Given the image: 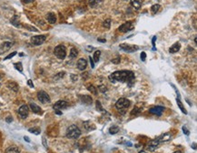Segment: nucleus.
<instances>
[{"label":"nucleus","instance_id":"obj_1","mask_svg":"<svg viewBox=\"0 0 197 153\" xmlns=\"http://www.w3.org/2000/svg\"><path fill=\"white\" fill-rule=\"evenodd\" d=\"M135 73L130 70H121L115 71L109 76V80L113 83L121 82V83H127L128 86L132 87L135 82Z\"/></svg>","mask_w":197,"mask_h":153},{"label":"nucleus","instance_id":"obj_2","mask_svg":"<svg viewBox=\"0 0 197 153\" xmlns=\"http://www.w3.org/2000/svg\"><path fill=\"white\" fill-rule=\"evenodd\" d=\"M66 137L71 140H76L81 135V130L76 125H71L66 130Z\"/></svg>","mask_w":197,"mask_h":153},{"label":"nucleus","instance_id":"obj_3","mask_svg":"<svg viewBox=\"0 0 197 153\" xmlns=\"http://www.w3.org/2000/svg\"><path fill=\"white\" fill-rule=\"evenodd\" d=\"M131 104V102L127 100V98H119L116 103H115V108H116V110L118 111H120L122 113H125V110H127L128 108H129Z\"/></svg>","mask_w":197,"mask_h":153},{"label":"nucleus","instance_id":"obj_4","mask_svg":"<svg viewBox=\"0 0 197 153\" xmlns=\"http://www.w3.org/2000/svg\"><path fill=\"white\" fill-rule=\"evenodd\" d=\"M54 54H55V56L59 59H65L66 57V47L63 46V45H58L57 47H55Z\"/></svg>","mask_w":197,"mask_h":153},{"label":"nucleus","instance_id":"obj_5","mask_svg":"<svg viewBox=\"0 0 197 153\" xmlns=\"http://www.w3.org/2000/svg\"><path fill=\"white\" fill-rule=\"evenodd\" d=\"M46 37L44 35H37V36H34L31 37V42L33 45L35 46H39L42 45V44L46 41Z\"/></svg>","mask_w":197,"mask_h":153},{"label":"nucleus","instance_id":"obj_6","mask_svg":"<svg viewBox=\"0 0 197 153\" xmlns=\"http://www.w3.org/2000/svg\"><path fill=\"white\" fill-rule=\"evenodd\" d=\"M37 98L41 103H43V104L50 102V97H49V95L45 91H39L37 93Z\"/></svg>","mask_w":197,"mask_h":153},{"label":"nucleus","instance_id":"obj_7","mask_svg":"<svg viewBox=\"0 0 197 153\" xmlns=\"http://www.w3.org/2000/svg\"><path fill=\"white\" fill-rule=\"evenodd\" d=\"M134 28H135L134 23H133L132 21H128V22H126L125 24H123L122 26H120L119 31H121L123 33H127V32L133 30Z\"/></svg>","mask_w":197,"mask_h":153},{"label":"nucleus","instance_id":"obj_8","mask_svg":"<svg viewBox=\"0 0 197 153\" xmlns=\"http://www.w3.org/2000/svg\"><path fill=\"white\" fill-rule=\"evenodd\" d=\"M120 48L123 49L124 51L128 52V53H132V52H135L139 49V47L135 45H130V44H121Z\"/></svg>","mask_w":197,"mask_h":153},{"label":"nucleus","instance_id":"obj_9","mask_svg":"<svg viewBox=\"0 0 197 153\" xmlns=\"http://www.w3.org/2000/svg\"><path fill=\"white\" fill-rule=\"evenodd\" d=\"M28 112H29V108L27 105H22L20 108H19L18 110V115L20 116L21 118L25 120V118H27L28 116Z\"/></svg>","mask_w":197,"mask_h":153},{"label":"nucleus","instance_id":"obj_10","mask_svg":"<svg viewBox=\"0 0 197 153\" xmlns=\"http://www.w3.org/2000/svg\"><path fill=\"white\" fill-rule=\"evenodd\" d=\"M68 107V103L65 100H59L54 105V110H62L64 108H66Z\"/></svg>","mask_w":197,"mask_h":153},{"label":"nucleus","instance_id":"obj_11","mask_svg":"<svg viewBox=\"0 0 197 153\" xmlns=\"http://www.w3.org/2000/svg\"><path fill=\"white\" fill-rule=\"evenodd\" d=\"M12 45H13L12 42H9V41H5L4 43H2L1 46H0V55L7 52L11 48Z\"/></svg>","mask_w":197,"mask_h":153},{"label":"nucleus","instance_id":"obj_12","mask_svg":"<svg viewBox=\"0 0 197 153\" xmlns=\"http://www.w3.org/2000/svg\"><path fill=\"white\" fill-rule=\"evenodd\" d=\"M164 110V107H161V106H156L155 108H152L149 110V112L152 113V114L154 115H157V116H161L163 111Z\"/></svg>","mask_w":197,"mask_h":153},{"label":"nucleus","instance_id":"obj_13","mask_svg":"<svg viewBox=\"0 0 197 153\" xmlns=\"http://www.w3.org/2000/svg\"><path fill=\"white\" fill-rule=\"evenodd\" d=\"M76 67L79 70H85L87 67V61L85 58H80L78 59V61L76 63Z\"/></svg>","mask_w":197,"mask_h":153},{"label":"nucleus","instance_id":"obj_14","mask_svg":"<svg viewBox=\"0 0 197 153\" xmlns=\"http://www.w3.org/2000/svg\"><path fill=\"white\" fill-rule=\"evenodd\" d=\"M160 144V142L158 141V140H152L148 143V145H147V149H148L150 151H154L157 147L159 146Z\"/></svg>","mask_w":197,"mask_h":153},{"label":"nucleus","instance_id":"obj_15","mask_svg":"<svg viewBox=\"0 0 197 153\" xmlns=\"http://www.w3.org/2000/svg\"><path fill=\"white\" fill-rule=\"evenodd\" d=\"M84 128L87 130V131H91L96 130V125L91 120H86L84 122Z\"/></svg>","mask_w":197,"mask_h":153},{"label":"nucleus","instance_id":"obj_16","mask_svg":"<svg viewBox=\"0 0 197 153\" xmlns=\"http://www.w3.org/2000/svg\"><path fill=\"white\" fill-rule=\"evenodd\" d=\"M29 106H30L31 110L34 113H36V114H40V113L42 112L41 108L39 107V106H37L36 104H35V103H30V104H29Z\"/></svg>","mask_w":197,"mask_h":153},{"label":"nucleus","instance_id":"obj_17","mask_svg":"<svg viewBox=\"0 0 197 153\" xmlns=\"http://www.w3.org/2000/svg\"><path fill=\"white\" fill-rule=\"evenodd\" d=\"M46 20L50 24H55L56 22V16L55 13H48L46 16Z\"/></svg>","mask_w":197,"mask_h":153},{"label":"nucleus","instance_id":"obj_18","mask_svg":"<svg viewBox=\"0 0 197 153\" xmlns=\"http://www.w3.org/2000/svg\"><path fill=\"white\" fill-rule=\"evenodd\" d=\"M171 138H172V135L170 134V133H165V134H164V135H162L161 137H159L157 140H158V141L160 143H162V142H166V141L170 140Z\"/></svg>","mask_w":197,"mask_h":153},{"label":"nucleus","instance_id":"obj_19","mask_svg":"<svg viewBox=\"0 0 197 153\" xmlns=\"http://www.w3.org/2000/svg\"><path fill=\"white\" fill-rule=\"evenodd\" d=\"M180 48H181V45H180V43H179V42H176V43H174V45L170 47L169 51H170V53L174 54V53L178 52V51L180 50Z\"/></svg>","mask_w":197,"mask_h":153},{"label":"nucleus","instance_id":"obj_20","mask_svg":"<svg viewBox=\"0 0 197 153\" xmlns=\"http://www.w3.org/2000/svg\"><path fill=\"white\" fill-rule=\"evenodd\" d=\"M20 152V150H19V148L17 146H11V147H8L6 153H19Z\"/></svg>","mask_w":197,"mask_h":153},{"label":"nucleus","instance_id":"obj_21","mask_svg":"<svg viewBox=\"0 0 197 153\" xmlns=\"http://www.w3.org/2000/svg\"><path fill=\"white\" fill-rule=\"evenodd\" d=\"M142 0H131V5L135 9H139L142 7Z\"/></svg>","mask_w":197,"mask_h":153},{"label":"nucleus","instance_id":"obj_22","mask_svg":"<svg viewBox=\"0 0 197 153\" xmlns=\"http://www.w3.org/2000/svg\"><path fill=\"white\" fill-rule=\"evenodd\" d=\"M7 87L10 88L11 90H13L14 92H17L18 91V86L16 82H8L7 83Z\"/></svg>","mask_w":197,"mask_h":153},{"label":"nucleus","instance_id":"obj_23","mask_svg":"<svg viewBox=\"0 0 197 153\" xmlns=\"http://www.w3.org/2000/svg\"><path fill=\"white\" fill-rule=\"evenodd\" d=\"M81 100H82L84 103H85V104H87V105L91 104V103L93 102L92 98H91L90 96H87V95L82 96V97H81Z\"/></svg>","mask_w":197,"mask_h":153},{"label":"nucleus","instance_id":"obj_24","mask_svg":"<svg viewBox=\"0 0 197 153\" xmlns=\"http://www.w3.org/2000/svg\"><path fill=\"white\" fill-rule=\"evenodd\" d=\"M11 23L14 25L15 27H20V22H19V19H18V17H17V16H14V17L11 18Z\"/></svg>","mask_w":197,"mask_h":153},{"label":"nucleus","instance_id":"obj_25","mask_svg":"<svg viewBox=\"0 0 197 153\" xmlns=\"http://www.w3.org/2000/svg\"><path fill=\"white\" fill-rule=\"evenodd\" d=\"M102 2H103V0H89V6L91 7H95Z\"/></svg>","mask_w":197,"mask_h":153},{"label":"nucleus","instance_id":"obj_26","mask_svg":"<svg viewBox=\"0 0 197 153\" xmlns=\"http://www.w3.org/2000/svg\"><path fill=\"white\" fill-rule=\"evenodd\" d=\"M176 101H177V104H178V106H179V108H180V110H181L182 111H183L184 114L186 115V114H187V110L184 108V105H183V103L181 102V100H179V98H177Z\"/></svg>","mask_w":197,"mask_h":153},{"label":"nucleus","instance_id":"obj_27","mask_svg":"<svg viewBox=\"0 0 197 153\" xmlns=\"http://www.w3.org/2000/svg\"><path fill=\"white\" fill-rule=\"evenodd\" d=\"M100 55H101V51L100 50H96L94 54V61L95 62H98L100 58Z\"/></svg>","mask_w":197,"mask_h":153},{"label":"nucleus","instance_id":"obj_28","mask_svg":"<svg viewBox=\"0 0 197 153\" xmlns=\"http://www.w3.org/2000/svg\"><path fill=\"white\" fill-rule=\"evenodd\" d=\"M87 90H89L92 94H94V95H97V90H96V88L94 87L93 85H89V86H87Z\"/></svg>","mask_w":197,"mask_h":153},{"label":"nucleus","instance_id":"obj_29","mask_svg":"<svg viewBox=\"0 0 197 153\" xmlns=\"http://www.w3.org/2000/svg\"><path fill=\"white\" fill-rule=\"evenodd\" d=\"M28 131L33 133V134H35V135H39V134H40V132H41L40 129H38V128H33V129H29Z\"/></svg>","mask_w":197,"mask_h":153},{"label":"nucleus","instance_id":"obj_30","mask_svg":"<svg viewBox=\"0 0 197 153\" xmlns=\"http://www.w3.org/2000/svg\"><path fill=\"white\" fill-rule=\"evenodd\" d=\"M118 131H119V128H118L117 126H113L110 128V130H109L110 134H116Z\"/></svg>","mask_w":197,"mask_h":153},{"label":"nucleus","instance_id":"obj_31","mask_svg":"<svg viewBox=\"0 0 197 153\" xmlns=\"http://www.w3.org/2000/svg\"><path fill=\"white\" fill-rule=\"evenodd\" d=\"M77 54H78V52H77V50H76V48L72 47L71 50H70V57H71L72 58H75V57H77Z\"/></svg>","mask_w":197,"mask_h":153},{"label":"nucleus","instance_id":"obj_32","mask_svg":"<svg viewBox=\"0 0 197 153\" xmlns=\"http://www.w3.org/2000/svg\"><path fill=\"white\" fill-rule=\"evenodd\" d=\"M14 67H16V69H17L18 71H20V72L23 71V66H22V63H21V62L15 63V64H14Z\"/></svg>","mask_w":197,"mask_h":153},{"label":"nucleus","instance_id":"obj_33","mask_svg":"<svg viewBox=\"0 0 197 153\" xmlns=\"http://www.w3.org/2000/svg\"><path fill=\"white\" fill-rule=\"evenodd\" d=\"M160 8H161L160 5L156 4V5H154V6H153V7H151V11H152L153 13H156V12H158V11H159V9H160Z\"/></svg>","mask_w":197,"mask_h":153},{"label":"nucleus","instance_id":"obj_34","mask_svg":"<svg viewBox=\"0 0 197 153\" xmlns=\"http://www.w3.org/2000/svg\"><path fill=\"white\" fill-rule=\"evenodd\" d=\"M103 26H104V27H105V28H110V26H111V19H109V18H107L106 20L104 22V24H103Z\"/></svg>","mask_w":197,"mask_h":153},{"label":"nucleus","instance_id":"obj_35","mask_svg":"<svg viewBox=\"0 0 197 153\" xmlns=\"http://www.w3.org/2000/svg\"><path fill=\"white\" fill-rule=\"evenodd\" d=\"M98 90H99V91H101L102 93H105L107 91V88L105 85H99L98 86Z\"/></svg>","mask_w":197,"mask_h":153},{"label":"nucleus","instance_id":"obj_36","mask_svg":"<svg viewBox=\"0 0 197 153\" xmlns=\"http://www.w3.org/2000/svg\"><path fill=\"white\" fill-rule=\"evenodd\" d=\"M16 55H17V52H13V53H11L9 56H7V57H5V60H7V59H10V58H12L13 57L16 56Z\"/></svg>","mask_w":197,"mask_h":153},{"label":"nucleus","instance_id":"obj_37","mask_svg":"<svg viewBox=\"0 0 197 153\" xmlns=\"http://www.w3.org/2000/svg\"><path fill=\"white\" fill-rule=\"evenodd\" d=\"M120 61H121L120 57H116L115 59H112V63H114V64H118V63H120Z\"/></svg>","mask_w":197,"mask_h":153},{"label":"nucleus","instance_id":"obj_38","mask_svg":"<svg viewBox=\"0 0 197 153\" xmlns=\"http://www.w3.org/2000/svg\"><path fill=\"white\" fill-rule=\"evenodd\" d=\"M141 59L143 61H145V59H146V54L145 52H142L141 53Z\"/></svg>","mask_w":197,"mask_h":153},{"label":"nucleus","instance_id":"obj_39","mask_svg":"<svg viewBox=\"0 0 197 153\" xmlns=\"http://www.w3.org/2000/svg\"><path fill=\"white\" fill-rule=\"evenodd\" d=\"M96 108L97 110H102L103 108H102V107H101V103H100V101H96Z\"/></svg>","mask_w":197,"mask_h":153},{"label":"nucleus","instance_id":"obj_40","mask_svg":"<svg viewBox=\"0 0 197 153\" xmlns=\"http://www.w3.org/2000/svg\"><path fill=\"white\" fill-rule=\"evenodd\" d=\"M26 27H27L29 30H33V31H37V29L35 27H28V25H26Z\"/></svg>","mask_w":197,"mask_h":153},{"label":"nucleus","instance_id":"obj_41","mask_svg":"<svg viewBox=\"0 0 197 153\" xmlns=\"http://www.w3.org/2000/svg\"><path fill=\"white\" fill-rule=\"evenodd\" d=\"M183 131L185 133L186 135H189V134H190V132H189L188 130H187V129H186V127H185V126H184V127H183Z\"/></svg>","mask_w":197,"mask_h":153},{"label":"nucleus","instance_id":"obj_42","mask_svg":"<svg viewBox=\"0 0 197 153\" xmlns=\"http://www.w3.org/2000/svg\"><path fill=\"white\" fill-rule=\"evenodd\" d=\"M155 40H156V37H153V41H152V43H153V47H154V50H155Z\"/></svg>","mask_w":197,"mask_h":153},{"label":"nucleus","instance_id":"obj_43","mask_svg":"<svg viewBox=\"0 0 197 153\" xmlns=\"http://www.w3.org/2000/svg\"><path fill=\"white\" fill-rule=\"evenodd\" d=\"M89 60H90V62H91V67L94 68V67H95V62H94L93 58H92L91 57H89Z\"/></svg>","mask_w":197,"mask_h":153},{"label":"nucleus","instance_id":"obj_44","mask_svg":"<svg viewBox=\"0 0 197 153\" xmlns=\"http://www.w3.org/2000/svg\"><path fill=\"white\" fill-rule=\"evenodd\" d=\"M27 84H28V86H29V87L34 88V85H33V82H32V80H28V81H27Z\"/></svg>","mask_w":197,"mask_h":153},{"label":"nucleus","instance_id":"obj_45","mask_svg":"<svg viewBox=\"0 0 197 153\" xmlns=\"http://www.w3.org/2000/svg\"><path fill=\"white\" fill-rule=\"evenodd\" d=\"M12 120H13V118H12L11 117H8V118H7V122L10 123V122H12Z\"/></svg>","mask_w":197,"mask_h":153},{"label":"nucleus","instance_id":"obj_46","mask_svg":"<svg viewBox=\"0 0 197 153\" xmlns=\"http://www.w3.org/2000/svg\"><path fill=\"white\" fill-rule=\"evenodd\" d=\"M34 0H23V2L24 3H26V4H28V3H31V2H33Z\"/></svg>","mask_w":197,"mask_h":153},{"label":"nucleus","instance_id":"obj_47","mask_svg":"<svg viewBox=\"0 0 197 153\" xmlns=\"http://www.w3.org/2000/svg\"><path fill=\"white\" fill-rule=\"evenodd\" d=\"M43 144H44V146H45L46 148H47V145H46V139H45V138H43Z\"/></svg>","mask_w":197,"mask_h":153},{"label":"nucleus","instance_id":"obj_48","mask_svg":"<svg viewBox=\"0 0 197 153\" xmlns=\"http://www.w3.org/2000/svg\"><path fill=\"white\" fill-rule=\"evenodd\" d=\"M24 139H25V140H27V142H30V140H29V139H28V138H27V137H25V138H24Z\"/></svg>","mask_w":197,"mask_h":153},{"label":"nucleus","instance_id":"obj_49","mask_svg":"<svg viewBox=\"0 0 197 153\" xmlns=\"http://www.w3.org/2000/svg\"><path fill=\"white\" fill-rule=\"evenodd\" d=\"M98 40H99L100 42H105V39H101V38H99V39H98Z\"/></svg>","mask_w":197,"mask_h":153},{"label":"nucleus","instance_id":"obj_50","mask_svg":"<svg viewBox=\"0 0 197 153\" xmlns=\"http://www.w3.org/2000/svg\"><path fill=\"white\" fill-rule=\"evenodd\" d=\"M192 147H194V149L196 150V144H195V143H194V145H192Z\"/></svg>","mask_w":197,"mask_h":153},{"label":"nucleus","instance_id":"obj_51","mask_svg":"<svg viewBox=\"0 0 197 153\" xmlns=\"http://www.w3.org/2000/svg\"><path fill=\"white\" fill-rule=\"evenodd\" d=\"M139 153H148V152H146V151H145V150H141Z\"/></svg>","mask_w":197,"mask_h":153},{"label":"nucleus","instance_id":"obj_52","mask_svg":"<svg viewBox=\"0 0 197 153\" xmlns=\"http://www.w3.org/2000/svg\"><path fill=\"white\" fill-rule=\"evenodd\" d=\"M19 56H20V57H23V56H24V54H23V53H20V55H19Z\"/></svg>","mask_w":197,"mask_h":153},{"label":"nucleus","instance_id":"obj_53","mask_svg":"<svg viewBox=\"0 0 197 153\" xmlns=\"http://www.w3.org/2000/svg\"><path fill=\"white\" fill-rule=\"evenodd\" d=\"M174 153H182L181 151H175V152H174Z\"/></svg>","mask_w":197,"mask_h":153},{"label":"nucleus","instance_id":"obj_54","mask_svg":"<svg viewBox=\"0 0 197 153\" xmlns=\"http://www.w3.org/2000/svg\"><path fill=\"white\" fill-rule=\"evenodd\" d=\"M0 80H1V76H0Z\"/></svg>","mask_w":197,"mask_h":153}]
</instances>
